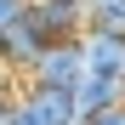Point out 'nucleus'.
Here are the masks:
<instances>
[{"mask_svg":"<svg viewBox=\"0 0 125 125\" xmlns=\"http://www.w3.org/2000/svg\"><path fill=\"white\" fill-rule=\"evenodd\" d=\"M80 80H85V46L80 40H57V46H46L34 57L23 85H62V91H74Z\"/></svg>","mask_w":125,"mask_h":125,"instance_id":"1","label":"nucleus"},{"mask_svg":"<svg viewBox=\"0 0 125 125\" xmlns=\"http://www.w3.org/2000/svg\"><path fill=\"white\" fill-rule=\"evenodd\" d=\"M46 46H51V40H46V29H40V23H34V11L23 6V11L11 17V29L0 34V51H6V74H11V80H29L34 57L46 51Z\"/></svg>","mask_w":125,"mask_h":125,"instance_id":"2","label":"nucleus"},{"mask_svg":"<svg viewBox=\"0 0 125 125\" xmlns=\"http://www.w3.org/2000/svg\"><path fill=\"white\" fill-rule=\"evenodd\" d=\"M17 102L29 108L34 125H80L74 91H62V85H23V91H17Z\"/></svg>","mask_w":125,"mask_h":125,"instance_id":"3","label":"nucleus"},{"mask_svg":"<svg viewBox=\"0 0 125 125\" xmlns=\"http://www.w3.org/2000/svg\"><path fill=\"white\" fill-rule=\"evenodd\" d=\"M34 23L46 29V40H80L85 34V0H29Z\"/></svg>","mask_w":125,"mask_h":125,"instance_id":"4","label":"nucleus"},{"mask_svg":"<svg viewBox=\"0 0 125 125\" xmlns=\"http://www.w3.org/2000/svg\"><path fill=\"white\" fill-rule=\"evenodd\" d=\"M119 102H125V80H114V74H91V68H85V80L74 85V108H80V119L108 114V108H119Z\"/></svg>","mask_w":125,"mask_h":125,"instance_id":"5","label":"nucleus"},{"mask_svg":"<svg viewBox=\"0 0 125 125\" xmlns=\"http://www.w3.org/2000/svg\"><path fill=\"white\" fill-rule=\"evenodd\" d=\"M80 46H85V68L91 74L125 80V34H80Z\"/></svg>","mask_w":125,"mask_h":125,"instance_id":"6","label":"nucleus"},{"mask_svg":"<svg viewBox=\"0 0 125 125\" xmlns=\"http://www.w3.org/2000/svg\"><path fill=\"white\" fill-rule=\"evenodd\" d=\"M85 34H125V0H85Z\"/></svg>","mask_w":125,"mask_h":125,"instance_id":"7","label":"nucleus"},{"mask_svg":"<svg viewBox=\"0 0 125 125\" xmlns=\"http://www.w3.org/2000/svg\"><path fill=\"white\" fill-rule=\"evenodd\" d=\"M0 125H34V119H29V108H23V102H17V97H11V108H6V114H0Z\"/></svg>","mask_w":125,"mask_h":125,"instance_id":"8","label":"nucleus"},{"mask_svg":"<svg viewBox=\"0 0 125 125\" xmlns=\"http://www.w3.org/2000/svg\"><path fill=\"white\" fill-rule=\"evenodd\" d=\"M23 6H29V0H0V34H6V29H11V17H17V11H23Z\"/></svg>","mask_w":125,"mask_h":125,"instance_id":"9","label":"nucleus"},{"mask_svg":"<svg viewBox=\"0 0 125 125\" xmlns=\"http://www.w3.org/2000/svg\"><path fill=\"white\" fill-rule=\"evenodd\" d=\"M11 108V74H0V114Z\"/></svg>","mask_w":125,"mask_h":125,"instance_id":"10","label":"nucleus"},{"mask_svg":"<svg viewBox=\"0 0 125 125\" xmlns=\"http://www.w3.org/2000/svg\"><path fill=\"white\" fill-rule=\"evenodd\" d=\"M0 74H6V51H0Z\"/></svg>","mask_w":125,"mask_h":125,"instance_id":"11","label":"nucleus"}]
</instances>
